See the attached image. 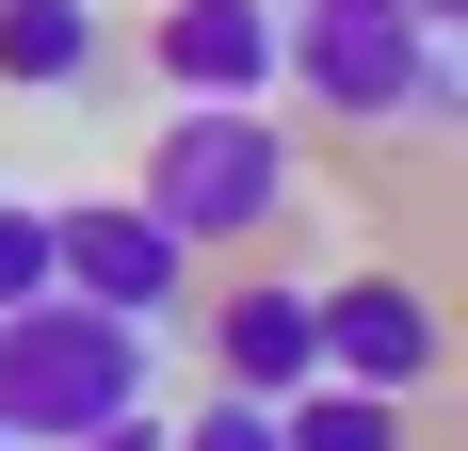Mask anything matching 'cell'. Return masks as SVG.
<instances>
[{
    "label": "cell",
    "mask_w": 468,
    "mask_h": 451,
    "mask_svg": "<svg viewBox=\"0 0 468 451\" xmlns=\"http://www.w3.org/2000/svg\"><path fill=\"white\" fill-rule=\"evenodd\" d=\"M97 65H113L97 0H0V81H16V97H81Z\"/></svg>",
    "instance_id": "obj_8"
},
{
    "label": "cell",
    "mask_w": 468,
    "mask_h": 451,
    "mask_svg": "<svg viewBox=\"0 0 468 451\" xmlns=\"http://www.w3.org/2000/svg\"><path fill=\"white\" fill-rule=\"evenodd\" d=\"M420 16H436V33H468V0H420Z\"/></svg>",
    "instance_id": "obj_13"
},
{
    "label": "cell",
    "mask_w": 468,
    "mask_h": 451,
    "mask_svg": "<svg viewBox=\"0 0 468 451\" xmlns=\"http://www.w3.org/2000/svg\"><path fill=\"white\" fill-rule=\"evenodd\" d=\"M0 451H16V435H0Z\"/></svg>",
    "instance_id": "obj_14"
},
{
    "label": "cell",
    "mask_w": 468,
    "mask_h": 451,
    "mask_svg": "<svg viewBox=\"0 0 468 451\" xmlns=\"http://www.w3.org/2000/svg\"><path fill=\"white\" fill-rule=\"evenodd\" d=\"M162 451H275V404H242V387H210L194 419H162Z\"/></svg>",
    "instance_id": "obj_10"
},
{
    "label": "cell",
    "mask_w": 468,
    "mask_h": 451,
    "mask_svg": "<svg viewBox=\"0 0 468 451\" xmlns=\"http://www.w3.org/2000/svg\"><path fill=\"white\" fill-rule=\"evenodd\" d=\"M65 451H162V404H130V419H97V435H65Z\"/></svg>",
    "instance_id": "obj_12"
},
{
    "label": "cell",
    "mask_w": 468,
    "mask_h": 451,
    "mask_svg": "<svg viewBox=\"0 0 468 451\" xmlns=\"http://www.w3.org/2000/svg\"><path fill=\"white\" fill-rule=\"evenodd\" d=\"M33 290H48V210L0 194V307H33Z\"/></svg>",
    "instance_id": "obj_11"
},
{
    "label": "cell",
    "mask_w": 468,
    "mask_h": 451,
    "mask_svg": "<svg viewBox=\"0 0 468 451\" xmlns=\"http://www.w3.org/2000/svg\"><path fill=\"white\" fill-rule=\"evenodd\" d=\"M275 81L324 130H452V33L420 0H275Z\"/></svg>",
    "instance_id": "obj_1"
},
{
    "label": "cell",
    "mask_w": 468,
    "mask_h": 451,
    "mask_svg": "<svg viewBox=\"0 0 468 451\" xmlns=\"http://www.w3.org/2000/svg\"><path fill=\"white\" fill-rule=\"evenodd\" d=\"M307 339H324V371L339 387H388V404H420L436 371H452V322H436V290L420 274H307Z\"/></svg>",
    "instance_id": "obj_5"
},
{
    "label": "cell",
    "mask_w": 468,
    "mask_h": 451,
    "mask_svg": "<svg viewBox=\"0 0 468 451\" xmlns=\"http://www.w3.org/2000/svg\"><path fill=\"white\" fill-rule=\"evenodd\" d=\"M145 65L162 97H275V0H162Z\"/></svg>",
    "instance_id": "obj_7"
},
{
    "label": "cell",
    "mask_w": 468,
    "mask_h": 451,
    "mask_svg": "<svg viewBox=\"0 0 468 451\" xmlns=\"http://www.w3.org/2000/svg\"><path fill=\"white\" fill-rule=\"evenodd\" d=\"M194 274L210 258H194L145 194H65V210H48V290H81V307H113V322H178Z\"/></svg>",
    "instance_id": "obj_4"
},
{
    "label": "cell",
    "mask_w": 468,
    "mask_h": 451,
    "mask_svg": "<svg viewBox=\"0 0 468 451\" xmlns=\"http://www.w3.org/2000/svg\"><path fill=\"white\" fill-rule=\"evenodd\" d=\"M130 404H162V322H113L81 290L0 307V435L16 451H65V435H97Z\"/></svg>",
    "instance_id": "obj_2"
},
{
    "label": "cell",
    "mask_w": 468,
    "mask_h": 451,
    "mask_svg": "<svg viewBox=\"0 0 468 451\" xmlns=\"http://www.w3.org/2000/svg\"><path fill=\"white\" fill-rule=\"evenodd\" d=\"M275 451H404V404H388V387L307 371V387H275Z\"/></svg>",
    "instance_id": "obj_9"
},
{
    "label": "cell",
    "mask_w": 468,
    "mask_h": 451,
    "mask_svg": "<svg viewBox=\"0 0 468 451\" xmlns=\"http://www.w3.org/2000/svg\"><path fill=\"white\" fill-rule=\"evenodd\" d=\"M307 371H324V339H307V274H227V290H210V387L275 404V387H307Z\"/></svg>",
    "instance_id": "obj_6"
},
{
    "label": "cell",
    "mask_w": 468,
    "mask_h": 451,
    "mask_svg": "<svg viewBox=\"0 0 468 451\" xmlns=\"http://www.w3.org/2000/svg\"><path fill=\"white\" fill-rule=\"evenodd\" d=\"M291 178H307V162H291V130L259 113V97H178V113L145 130V178H130V194L178 226L194 258H210V242L291 226Z\"/></svg>",
    "instance_id": "obj_3"
}]
</instances>
